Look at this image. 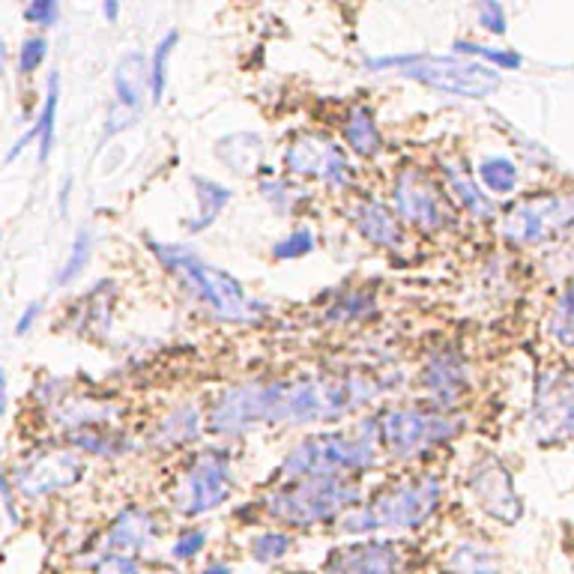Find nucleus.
Here are the masks:
<instances>
[{
  "mask_svg": "<svg viewBox=\"0 0 574 574\" xmlns=\"http://www.w3.org/2000/svg\"><path fill=\"white\" fill-rule=\"evenodd\" d=\"M461 433V419L433 407H389L377 416V443L392 461H416Z\"/></svg>",
  "mask_w": 574,
  "mask_h": 574,
  "instance_id": "obj_6",
  "label": "nucleus"
},
{
  "mask_svg": "<svg viewBox=\"0 0 574 574\" xmlns=\"http://www.w3.org/2000/svg\"><path fill=\"white\" fill-rule=\"evenodd\" d=\"M39 315H42V303L27 305V308H24V315L15 320V335H27V332L34 329L36 320H39Z\"/></svg>",
  "mask_w": 574,
  "mask_h": 574,
  "instance_id": "obj_41",
  "label": "nucleus"
},
{
  "mask_svg": "<svg viewBox=\"0 0 574 574\" xmlns=\"http://www.w3.org/2000/svg\"><path fill=\"white\" fill-rule=\"evenodd\" d=\"M377 416L363 419L356 431L308 433L282 461L288 481L308 476H359L377 464Z\"/></svg>",
  "mask_w": 574,
  "mask_h": 574,
  "instance_id": "obj_3",
  "label": "nucleus"
},
{
  "mask_svg": "<svg viewBox=\"0 0 574 574\" xmlns=\"http://www.w3.org/2000/svg\"><path fill=\"white\" fill-rule=\"evenodd\" d=\"M467 488L473 493V500L481 512L493 521H500L505 527H512L524 515V503L517 497L515 479L505 464H500L497 457L488 455L473 464L467 476Z\"/></svg>",
  "mask_w": 574,
  "mask_h": 574,
  "instance_id": "obj_15",
  "label": "nucleus"
},
{
  "mask_svg": "<svg viewBox=\"0 0 574 574\" xmlns=\"http://www.w3.org/2000/svg\"><path fill=\"white\" fill-rule=\"evenodd\" d=\"M569 228H574V192H539L517 198L500 219V234L517 248L545 246Z\"/></svg>",
  "mask_w": 574,
  "mask_h": 574,
  "instance_id": "obj_8",
  "label": "nucleus"
},
{
  "mask_svg": "<svg viewBox=\"0 0 574 574\" xmlns=\"http://www.w3.org/2000/svg\"><path fill=\"white\" fill-rule=\"evenodd\" d=\"M363 500L359 481L351 476H308V479L284 481L282 488L264 500L272 521L284 527L312 529L344 517Z\"/></svg>",
  "mask_w": 574,
  "mask_h": 574,
  "instance_id": "obj_4",
  "label": "nucleus"
},
{
  "mask_svg": "<svg viewBox=\"0 0 574 574\" xmlns=\"http://www.w3.org/2000/svg\"><path fill=\"white\" fill-rule=\"evenodd\" d=\"M7 413V371L0 368V419Z\"/></svg>",
  "mask_w": 574,
  "mask_h": 574,
  "instance_id": "obj_44",
  "label": "nucleus"
},
{
  "mask_svg": "<svg viewBox=\"0 0 574 574\" xmlns=\"http://www.w3.org/2000/svg\"><path fill=\"white\" fill-rule=\"evenodd\" d=\"M207 548V529H183L176 541L171 545V557H174L176 563H188V560H195L200 551Z\"/></svg>",
  "mask_w": 574,
  "mask_h": 574,
  "instance_id": "obj_36",
  "label": "nucleus"
},
{
  "mask_svg": "<svg viewBox=\"0 0 574 574\" xmlns=\"http://www.w3.org/2000/svg\"><path fill=\"white\" fill-rule=\"evenodd\" d=\"M150 96V60L142 51H126L114 66V94L108 106L106 138L138 123Z\"/></svg>",
  "mask_w": 574,
  "mask_h": 574,
  "instance_id": "obj_13",
  "label": "nucleus"
},
{
  "mask_svg": "<svg viewBox=\"0 0 574 574\" xmlns=\"http://www.w3.org/2000/svg\"><path fill=\"white\" fill-rule=\"evenodd\" d=\"M46 54H48L46 36H27L22 42V51H19V70H22L24 75H30V72H36L42 63H46Z\"/></svg>",
  "mask_w": 574,
  "mask_h": 574,
  "instance_id": "obj_37",
  "label": "nucleus"
},
{
  "mask_svg": "<svg viewBox=\"0 0 574 574\" xmlns=\"http://www.w3.org/2000/svg\"><path fill=\"white\" fill-rule=\"evenodd\" d=\"M159 574H180V572H159Z\"/></svg>",
  "mask_w": 574,
  "mask_h": 574,
  "instance_id": "obj_48",
  "label": "nucleus"
},
{
  "mask_svg": "<svg viewBox=\"0 0 574 574\" xmlns=\"http://www.w3.org/2000/svg\"><path fill=\"white\" fill-rule=\"evenodd\" d=\"M70 188L72 176H63V186H60V212H66V207H70Z\"/></svg>",
  "mask_w": 574,
  "mask_h": 574,
  "instance_id": "obj_43",
  "label": "nucleus"
},
{
  "mask_svg": "<svg viewBox=\"0 0 574 574\" xmlns=\"http://www.w3.org/2000/svg\"><path fill=\"white\" fill-rule=\"evenodd\" d=\"M200 574H231V565L228 563H210Z\"/></svg>",
  "mask_w": 574,
  "mask_h": 574,
  "instance_id": "obj_46",
  "label": "nucleus"
},
{
  "mask_svg": "<svg viewBox=\"0 0 574 574\" xmlns=\"http://www.w3.org/2000/svg\"><path fill=\"white\" fill-rule=\"evenodd\" d=\"M84 464L75 452H60V449H42L27 455L15 469V491L22 493L24 500H42L51 493L70 488L82 479Z\"/></svg>",
  "mask_w": 574,
  "mask_h": 574,
  "instance_id": "obj_14",
  "label": "nucleus"
},
{
  "mask_svg": "<svg viewBox=\"0 0 574 574\" xmlns=\"http://www.w3.org/2000/svg\"><path fill=\"white\" fill-rule=\"evenodd\" d=\"M260 198L270 200V207L276 212H293L305 200V195L300 188H293L284 180H264L260 183Z\"/></svg>",
  "mask_w": 574,
  "mask_h": 574,
  "instance_id": "obj_35",
  "label": "nucleus"
},
{
  "mask_svg": "<svg viewBox=\"0 0 574 574\" xmlns=\"http://www.w3.org/2000/svg\"><path fill=\"white\" fill-rule=\"evenodd\" d=\"M445 569L449 574H503L497 551L481 541H457L445 557Z\"/></svg>",
  "mask_w": 574,
  "mask_h": 574,
  "instance_id": "obj_23",
  "label": "nucleus"
},
{
  "mask_svg": "<svg viewBox=\"0 0 574 574\" xmlns=\"http://www.w3.org/2000/svg\"><path fill=\"white\" fill-rule=\"evenodd\" d=\"M548 332H551V339L565 347V351H572L574 347V279L565 284V291L560 293V300L553 305L551 320H548Z\"/></svg>",
  "mask_w": 574,
  "mask_h": 574,
  "instance_id": "obj_30",
  "label": "nucleus"
},
{
  "mask_svg": "<svg viewBox=\"0 0 574 574\" xmlns=\"http://www.w3.org/2000/svg\"><path fill=\"white\" fill-rule=\"evenodd\" d=\"M284 171L303 180L327 183L329 188L351 186L353 171L347 162V152L339 142L320 132H303L284 150Z\"/></svg>",
  "mask_w": 574,
  "mask_h": 574,
  "instance_id": "obj_12",
  "label": "nucleus"
},
{
  "mask_svg": "<svg viewBox=\"0 0 574 574\" xmlns=\"http://www.w3.org/2000/svg\"><path fill=\"white\" fill-rule=\"evenodd\" d=\"M529 431L541 445L574 437V368H548L536 377Z\"/></svg>",
  "mask_w": 574,
  "mask_h": 574,
  "instance_id": "obj_10",
  "label": "nucleus"
},
{
  "mask_svg": "<svg viewBox=\"0 0 574 574\" xmlns=\"http://www.w3.org/2000/svg\"><path fill=\"white\" fill-rule=\"evenodd\" d=\"M293 548V536L291 533H284V529H267V533H260L252 541V557L258 560V563H279L284 560Z\"/></svg>",
  "mask_w": 574,
  "mask_h": 574,
  "instance_id": "obj_33",
  "label": "nucleus"
},
{
  "mask_svg": "<svg viewBox=\"0 0 574 574\" xmlns=\"http://www.w3.org/2000/svg\"><path fill=\"white\" fill-rule=\"evenodd\" d=\"M284 380H248L228 387L210 411V431L219 437H240L255 428L282 425Z\"/></svg>",
  "mask_w": 574,
  "mask_h": 574,
  "instance_id": "obj_7",
  "label": "nucleus"
},
{
  "mask_svg": "<svg viewBox=\"0 0 574 574\" xmlns=\"http://www.w3.org/2000/svg\"><path fill=\"white\" fill-rule=\"evenodd\" d=\"M479 27L493 36H503L505 27H509V24H505L503 7H500V3H493V0L479 3Z\"/></svg>",
  "mask_w": 574,
  "mask_h": 574,
  "instance_id": "obj_40",
  "label": "nucleus"
},
{
  "mask_svg": "<svg viewBox=\"0 0 574 574\" xmlns=\"http://www.w3.org/2000/svg\"><path fill=\"white\" fill-rule=\"evenodd\" d=\"M317 246V236L312 228H296L288 236H282L276 246H272V258L276 260H300L305 255H312Z\"/></svg>",
  "mask_w": 574,
  "mask_h": 574,
  "instance_id": "obj_34",
  "label": "nucleus"
},
{
  "mask_svg": "<svg viewBox=\"0 0 574 574\" xmlns=\"http://www.w3.org/2000/svg\"><path fill=\"white\" fill-rule=\"evenodd\" d=\"M58 106H60V75L51 72L48 75V90H46V102L39 108V118L34 123L36 142H39V162H46L51 156V147H54V126H58Z\"/></svg>",
  "mask_w": 574,
  "mask_h": 574,
  "instance_id": "obj_26",
  "label": "nucleus"
},
{
  "mask_svg": "<svg viewBox=\"0 0 574 574\" xmlns=\"http://www.w3.org/2000/svg\"><path fill=\"white\" fill-rule=\"evenodd\" d=\"M404 557L395 541L368 539L329 553L320 574H399Z\"/></svg>",
  "mask_w": 574,
  "mask_h": 574,
  "instance_id": "obj_17",
  "label": "nucleus"
},
{
  "mask_svg": "<svg viewBox=\"0 0 574 574\" xmlns=\"http://www.w3.org/2000/svg\"><path fill=\"white\" fill-rule=\"evenodd\" d=\"M94 246H96V240L94 234L84 228V231H78V236L72 240V252H70V258H66V264L60 267L58 272V288H66V284H72L78 276H82L84 270H87V264H90V258H94Z\"/></svg>",
  "mask_w": 574,
  "mask_h": 574,
  "instance_id": "obj_32",
  "label": "nucleus"
},
{
  "mask_svg": "<svg viewBox=\"0 0 574 574\" xmlns=\"http://www.w3.org/2000/svg\"><path fill=\"white\" fill-rule=\"evenodd\" d=\"M231 493H234L231 457L222 449H212V452H200L176 479L174 509L186 517L210 515L219 505L228 503Z\"/></svg>",
  "mask_w": 574,
  "mask_h": 574,
  "instance_id": "obj_9",
  "label": "nucleus"
},
{
  "mask_svg": "<svg viewBox=\"0 0 574 574\" xmlns=\"http://www.w3.org/2000/svg\"><path fill=\"white\" fill-rule=\"evenodd\" d=\"M0 493H3V503H7L10 517H15V493H12V485L7 476H0Z\"/></svg>",
  "mask_w": 574,
  "mask_h": 574,
  "instance_id": "obj_42",
  "label": "nucleus"
},
{
  "mask_svg": "<svg viewBox=\"0 0 574 574\" xmlns=\"http://www.w3.org/2000/svg\"><path fill=\"white\" fill-rule=\"evenodd\" d=\"M102 12H106L108 22H114V19H118V15H120V7H118V3H114V0H108V3H102Z\"/></svg>",
  "mask_w": 574,
  "mask_h": 574,
  "instance_id": "obj_45",
  "label": "nucleus"
},
{
  "mask_svg": "<svg viewBox=\"0 0 574 574\" xmlns=\"http://www.w3.org/2000/svg\"><path fill=\"white\" fill-rule=\"evenodd\" d=\"M216 156L222 159L231 171L236 174H252L255 168H260V156H264V142L258 135H228L216 144Z\"/></svg>",
  "mask_w": 574,
  "mask_h": 574,
  "instance_id": "obj_25",
  "label": "nucleus"
},
{
  "mask_svg": "<svg viewBox=\"0 0 574 574\" xmlns=\"http://www.w3.org/2000/svg\"><path fill=\"white\" fill-rule=\"evenodd\" d=\"M419 387L433 404V411H455L469 392V363L467 356L455 347H437V351L425 359L423 375H419Z\"/></svg>",
  "mask_w": 574,
  "mask_h": 574,
  "instance_id": "obj_16",
  "label": "nucleus"
},
{
  "mask_svg": "<svg viewBox=\"0 0 574 574\" xmlns=\"http://www.w3.org/2000/svg\"><path fill=\"white\" fill-rule=\"evenodd\" d=\"M371 72H392L401 78H411L443 94L464 96V99H485L500 90L503 75L479 60L469 58H440V54H389V58L368 60Z\"/></svg>",
  "mask_w": 574,
  "mask_h": 574,
  "instance_id": "obj_5",
  "label": "nucleus"
},
{
  "mask_svg": "<svg viewBox=\"0 0 574 574\" xmlns=\"http://www.w3.org/2000/svg\"><path fill=\"white\" fill-rule=\"evenodd\" d=\"M200 411L195 404H183L162 419V425L156 428V443L164 449H176V445L195 443L200 433Z\"/></svg>",
  "mask_w": 574,
  "mask_h": 574,
  "instance_id": "obj_24",
  "label": "nucleus"
},
{
  "mask_svg": "<svg viewBox=\"0 0 574 574\" xmlns=\"http://www.w3.org/2000/svg\"><path fill=\"white\" fill-rule=\"evenodd\" d=\"M159 539V521L144 505H126L106 533V553H144Z\"/></svg>",
  "mask_w": 574,
  "mask_h": 574,
  "instance_id": "obj_18",
  "label": "nucleus"
},
{
  "mask_svg": "<svg viewBox=\"0 0 574 574\" xmlns=\"http://www.w3.org/2000/svg\"><path fill=\"white\" fill-rule=\"evenodd\" d=\"M479 180L485 183V188L491 195H500V198H509L512 192L521 183V171L512 159L505 156H485L479 162Z\"/></svg>",
  "mask_w": 574,
  "mask_h": 574,
  "instance_id": "obj_27",
  "label": "nucleus"
},
{
  "mask_svg": "<svg viewBox=\"0 0 574 574\" xmlns=\"http://www.w3.org/2000/svg\"><path fill=\"white\" fill-rule=\"evenodd\" d=\"M7 60H10V48H7V39L0 36V72L7 70Z\"/></svg>",
  "mask_w": 574,
  "mask_h": 574,
  "instance_id": "obj_47",
  "label": "nucleus"
},
{
  "mask_svg": "<svg viewBox=\"0 0 574 574\" xmlns=\"http://www.w3.org/2000/svg\"><path fill=\"white\" fill-rule=\"evenodd\" d=\"M392 207L401 224H411L423 234H437L452 222L443 192L423 168H401L392 186Z\"/></svg>",
  "mask_w": 574,
  "mask_h": 574,
  "instance_id": "obj_11",
  "label": "nucleus"
},
{
  "mask_svg": "<svg viewBox=\"0 0 574 574\" xmlns=\"http://www.w3.org/2000/svg\"><path fill=\"white\" fill-rule=\"evenodd\" d=\"M351 222L359 234L377 248H401L404 246V224L399 222L395 210H389L383 200L359 198L353 200Z\"/></svg>",
  "mask_w": 574,
  "mask_h": 574,
  "instance_id": "obj_19",
  "label": "nucleus"
},
{
  "mask_svg": "<svg viewBox=\"0 0 574 574\" xmlns=\"http://www.w3.org/2000/svg\"><path fill=\"white\" fill-rule=\"evenodd\" d=\"M192 186H195V198H198V216L186 228L192 234H200L222 216L224 207L234 198V192L216 180H207V176H192Z\"/></svg>",
  "mask_w": 574,
  "mask_h": 574,
  "instance_id": "obj_22",
  "label": "nucleus"
},
{
  "mask_svg": "<svg viewBox=\"0 0 574 574\" xmlns=\"http://www.w3.org/2000/svg\"><path fill=\"white\" fill-rule=\"evenodd\" d=\"M377 312L375 293L371 291H344L335 303L327 308L329 323H356Z\"/></svg>",
  "mask_w": 574,
  "mask_h": 574,
  "instance_id": "obj_29",
  "label": "nucleus"
},
{
  "mask_svg": "<svg viewBox=\"0 0 574 574\" xmlns=\"http://www.w3.org/2000/svg\"><path fill=\"white\" fill-rule=\"evenodd\" d=\"M341 135L359 159H375L377 152L383 150V135L377 126L375 111L363 102L347 108V114L341 118Z\"/></svg>",
  "mask_w": 574,
  "mask_h": 574,
  "instance_id": "obj_21",
  "label": "nucleus"
},
{
  "mask_svg": "<svg viewBox=\"0 0 574 574\" xmlns=\"http://www.w3.org/2000/svg\"><path fill=\"white\" fill-rule=\"evenodd\" d=\"M176 39L180 34L176 30H168V34L156 42L150 58V99L152 102H162L164 90H168V63H171V54H174Z\"/></svg>",
  "mask_w": 574,
  "mask_h": 574,
  "instance_id": "obj_31",
  "label": "nucleus"
},
{
  "mask_svg": "<svg viewBox=\"0 0 574 574\" xmlns=\"http://www.w3.org/2000/svg\"><path fill=\"white\" fill-rule=\"evenodd\" d=\"M457 58H469L479 60L491 70H503V72H515L524 66V58L512 51V48H493V46H481V42H469V39H455L452 42Z\"/></svg>",
  "mask_w": 574,
  "mask_h": 574,
  "instance_id": "obj_28",
  "label": "nucleus"
},
{
  "mask_svg": "<svg viewBox=\"0 0 574 574\" xmlns=\"http://www.w3.org/2000/svg\"><path fill=\"white\" fill-rule=\"evenodd\" d=\"M60 19V7L54 0H34L24 7V22L36 24V27H54Z\"/></svg>",
  "mask_w": 574,
  "mask_h": 574,
  "instance_id": "obj_39",
  "label": "nucleus"
},
{
  "mask_svg": "<svg viewBox=\"0 0 574 574\" xmlns=\"http://www.w3.org/2000/svg\"><path fill=\"white\" fill-rule=\"evenodd\" d=\"M150 252L159 258L164 270L174 276L180 288L210 312L216 320L224 323H258L260 317H267V305L258 303L255 296H248L240 279L231 272L212 267L198 252L183 243H156L147 240Z\"/></svg>",
  "mask_w": 574,
  "mask_h": 574,
  "instance_id": "obj_1",
  "label": "nucleus"
},
{
  "mask_svg": "<svg viewBox=\"0 0 574 574\" xmlns=\"http://www.w3.org/2000/svg\"><path fill=\"white\" fill-rule=\"evenodd\" d=\"M90 574H142V565L130 553H102Z\"/></svg>",
  "mask_w": 574,
  "mask_h": 574,
  "instance_id": "obj_38",
  "label": "nucleus"
},
{
  "mask_svg": "<svg viewBox=\"0 0 574 574\" xmlns=\"http://www.w3.org/2000/svg\"><path fill=\"white\" fill-rule=\"evenodd\" d=\"M440 171H443L449 195L467 210L469 219L488 224L500 216V210H497V204H493L491 195L481 192L479 183H476V176L469 174V168L461 162V159H443V162H440Z\"/></svg>",
  "mask_w": 574,
  "mask_h": 574,
  "instance_id": "obj_20",
  "label": "nucleus"
},
{
  "mask_svg": "<svg viewBox=\"0 0 574 574\" xmlns=\"http://www.w3.org/2000/svg\"><path fill=\"white\" fill-rule=\"evenodd\" d=\"M443 503V481L423 473L411 479H399L375 493V500L356 505L341 517L339 527L347 536H368V533H404L419 529L433 517V512Z\"/></svg>",
  "mask_w": 574,
  "mask_h": 574,
  "instance_id": "obj_2",
  "label": "nucleus"
}]
</instances>
